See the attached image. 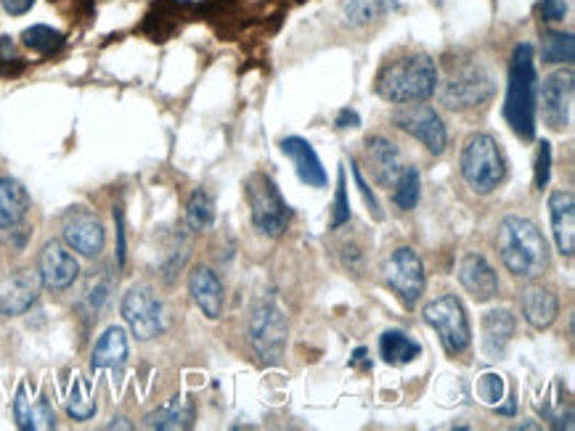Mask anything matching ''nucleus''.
Returning a JSON list of instances; mask_svg holds the SVG:
<instances>
[{
	"label": "nucleus",
	"mask_w": 575,
	"mask_h": 431,
	"mask_svg": "<svg viewBox=\"0 0 575 431\" xmlns=\"http://www.w3.org/2000/svg\"><path fill=\"white\" fill-rule=\"evenodd\" d=\"M536 114H539V72H536V50L530 43H520L509 59L507 98L504 119L522 141H533Z\"/></svg>",
	"instance_id": "obj_1"
},
{
	"label": "nucleus",
	"mask_w": 575,
	"mask_h": 431,
	"mask_svg": "<svg viewBox=\"0 0 575 431\" xmlns=\"http://www.w3.org/2000/svg\"><path fill=\"white\" fill-rule=\"evenodd\" d=\"M498 255L504 268L520 281H533L549 268V246L533 220L509 214L498 225Z\"/></svg>",
	"instance_id": "obj_2"
},
{
	"label": "nucleus",
	"mask_w": 575,
	"mask_h": 431,
	"mask_svg": "<svg viewBox=\"0 0 575 431\" xmlns=\"http://www.w3.org/2000/svg\"><path fill=\"white\" fill-rule=\"evenodd\" d=\"M435 91H438V65L427 54L398 56L377 74V93L390 104H419Z\"/></svg>",
	"instance_id": "obj_3"
},
{
	"label": "nucleus",
	"mask_w": 575,
	"mask_h": 431,
	"mask_svg": "<svg viewBox=\"0 0 575 431\" xmlns=\"http://www.w3.org/2000/svg\"><path fill=\"white\" fill-rule=\"evenodd\" d=\"M459 167L464 183L475 194H491L507 175V164H504V154L496 138L485 136V132H478L464 143Z\"/></svg>",
	"instance_id": "obj_4"
},
{
	"label": "nucleus",
	"mask_w": 575,
	"mask_h": 431,
	"mask_svg": "<svg viewBox=\"0 0 575 431\" xmlns=\"http://www.w3.org/2000/svg\"><path fill=\"white\" fill-rule=\"evenodd\" d=\"M246 201H250L252 209V223L263 236L276 238L287 231L292 212H289V205L276 188L274 177L265 173L252 175L246 180Z\"/></svg>",
	"instance_id": "obj_5"
},
{
	"label": "nucleus",
	"mask_w": 575,
	"mask_h": 431,
	"mask_svg": "<svg viewBox=\"0 0 575 431\" xmlns=\"http://www.w3.org/2000/svg\"><path fill=\"white\" fill-rule=\"evenodd\" d=\"M425 323L438 334L440 345L448 354L467 352L472 345V328L470 318H467V310L461 300L453 294H444L438 300H433L425 307Z\"/></svg>",
	"instance_id": "obj_6"
},
{
	"label": "nucleus",
	"mask_w": 575,
	"mask_h": 431,
	"mask_svg": "<svg viewBox=\"0 0 575 431\" xmlns=\"http://www.w3.org/2000/svg\"><path fill=\"white\" fill-rule=\"evenodd\" d=\"M287 318L274 302H261L250 315V345L261 363L279 365L287 352Z\"/></svg>",
	"instance_id": "obj_7"
},
{
	"label": "nucleus",
	"mask_w": 575,
	"mask_h": 431,
	"mask_svg": "<svg viewBox=\"0 0 575 431\" xmlns=\"http://www.w3.org/2000/svg\"><path fill=\"white\" fill-rule=\"evenodd\" d=\"M119 310H123V318L138 341L157 339L168 328V313H164L162 300L143 283L125 291Z\"/></svg>",
	"instance_id": "obj_8"
},
{
	"label": "nucleus",
	"mask_w": 575,
	"mask_h": 431,
	"mask_svg": "<svg viewBox=\"0 0 575 431\" xmlns=\"http://www.w3.org/2000/svg\"><path fill=\"white\" fill-rule=\"evenodd\" d=\"M384 283L395 291V296L406 307H414L427 289V272L422 257L411 246H398L384 263Z\"/></svg>",
	"instance_id": "obj_9"
},
{
	"label": "nucleus",
	"mask_w": 575,
	"mask_h": 431,
	"mask_svg": "<svg viewBox=\"0 0 575 431\" xmlns=\"http://www.w3.org/2000/svg\"><path fill=\"white\" fill-rule=\"evenodd\" d=\"M493 96V78L480 65H461L448 72L440 98L448 109H472Z\"/></svg>",
	"instance_id": "obj_10"
},
{
	"label": "nucleus",
	"mask_w": 575,
	"mask_h": 431,
	"mask_svg": "<svg viewBox=\"0 0 575 431\" xmlns=\"http://www.w3.org/2000/svg\"><path fill=\"white\" fill-rule=\"evenodd\" d=\"M393 125L398 130L409 132L411 138H416L429 154L440 156L448 145V130L440 119V114L433 106L425 104H403V109L393 114Z\"/></svg>",
	"instance_id": "obj_11"
},
{
	"label": "nucleus",
	"mask_w": 575,
	"mask_h": 431,
	"mask_svg": "<svg viewBox=\"0 0 575 431\" xmlns=\"http://www.w3.org/2000/svg\"><path fill=\"white\" fill-rule=\"evenodd\" d=\"M61 233H65L69 249H74L78 255L88 259L99 257L106 246L104 223H101L99 214L88 207L67 209L65 218H61Z\"/></svg>",
	"instance_id": "obj_12"
},
{
	"label": "nucleus",
	"mask_w": 575,
	"mask_h": 431,
	"mask_svg": "<svg viewBox=\"0 0 575 431\" xmlns=\"http://www.w3.org/2000/svg\"><path fill=\"white\" fill-rule=\"evenodd\" d=\"M573 91H575V74L573 69H560V72L549 74L541 85V114L547 128L562 132L571 125L573 109Z\"/></svg>",
	"instance_id": "obj_13"
},
{
	"label": "nucleus",
	"mask_w": 575,
	"mask_h": 431,
	"mask_svg": "<svg viewBox=\"0 0 575 431\" xmlns=\"http://www.w3.org/2000/svg\"><path fill=\"white\" fill-rule=\"evenodd\" d=\"M37 276L50 291H65L78 281L80 263L61 241H48L37 257Z\"/></svg>",
	"instance_id": "obj_14"
},
{
	"label": "nucleus",
	"mask_w": 575,
	"mask_h": 431,
	"mask_svg": "<svg viewBox=\"0 0 575 431\" xmlns=\"http://www.w3.org/2000/svg\"><path fill=\"white\" fill-rule=\"evenodd\" d=\"M43 281L33 270H16L0 283V315L3 318H19L27 313L30 307L41 296Z\"/></svg>",
	"instance_id": "obj_15"
},
{
	"label": "nucleus",
	"mask_w": 575,
	"mask_h": 431,
	"mask_svg": "<svg viewBox=\"0 0 575 431\" xmlns=\"http://www.w3.org/2000/svg\"><path fill=\"white\" fill-rule=\"evenodd\" d=\"M366 164H369L371 177L384 188H393L403 173V167H406L398 145L384 136H371L369 141H366Z\"/></svg>",
	"instance_id": "obj_16"
},
{
	"label": "nucleus",
	"mask_w": 575,
	"mask_h": 431,
	"mask_svg": "<svg viewBox=\"0 0 575 431\" xmlns=\"http://www.w3.org/2000/svg\"><path fill=\"white\" fill-rule=\"evenodd\" d=\"M14 418H16V427L24 431L56 429V413L54 408H50L48 397L41 395V392L35 395L30 384H22L16 389Z\"/></svg>",
	"instance_id": "obj_17"
},
{
	"label": "nucleus",
	"mask_w": 575,
	"mask_h": 431,
	"mask_svg": "<svg viewBox=\"0 0 575 431\" xmlns=\"http://www.w3.org/2000/svg\"><path fill=\"white\" fill-rule=\"evenodd\" d=\"M281 154L289 156V162L295 164V173L306 186L311 188H324L326 186V170L321 164L319 154H315L313 143L306 141L300 136H289L281 141Z\"/></svg>",
	"instance_id": "obj_18"
},
{
	"label": "nucleus",
	"mask_w": 575,
	"mask_h": 431,
	"mask_svg": "<svg viewBox=\"0 0 575 431\" xmlns=\"http://www.w3.org/2000/svg\"><path fill=\"white\" fill-rule=\"evenodd\" d=\"M459 281L461 287L472 294V300L491 302L498 294V276L493 265L478 252H470L459 265Z\"/></svg>",
	"instance_id": "obj_19"
},
{
	"label": "nucleus",
	"mask_w": 575,
	"mask_h": 431,
	"mask_svg": "<svg viewBox=\"0 0 575 431\" xmlns=\"http://www.w3.org/2000/svg\"><path fill=\"white\" fill-rule=\"evenodd\" d=\"M549 218H552V236L562 257H573L575 252V196L573 191H554L549 196Z\"/></svg>",
	"instance_id": "obj_20"
},
{
	"label": "nucleus",
	"mask_w": 575,
	"mask_h": 431,
	"mask_svg": "<svg viewBox=\"0 0 575 431\" xmlns=\"http://www.w3.org/2000/svg\"><path fill=\"white\" fill-rule=\"evenodd\" d=\"M188 291H192V300L197 302L202 315H207L210 321H218L223 315V283L212 268L197 265L188 276Z\"/></svg>",
	"instance_id": "obj_21"
},
{
	"label": "nucleus",
	"mask_w": 575,
	"mask_h": 431,
	"mask_svg": "<svg viewBox=\"0 0 575 431\" xmlns=\"http://www.w3.org/2000/svg\"><path fill=\"white\" fill-rule=\"evenodd\" d=\"M517 321L511 315L509 307H498L485 313L483 318V352L488 354L491 360H502L504 352H507L511 336H515Z\"/></svg>",
	"instance_id": "obj_22"
},
{
	"label": "nucleus",
	"mask_w": 575,
	"mask_h": 431,
	"mask_svg": "<svg viewBox=\"0 0 575 431\" xmlns=\"http://www.w3.org/2000/svg\"><path fill=\"white\" fill-rule=\"evenodd\" d=\"M30 212V194L14 177H0V233L16 231Z\"/></svg>",
	"instance_id": "obj_23"
},
{
	"label": "nucleus",
	"mask_w": 575,
	"mask_h": 431,
	"mask_svg": "<svg viewBox=\"0 0 575 431\" xmlns=\"http://www.w3.org/2000/svg\"><path fill=\"white\" fill-rule=\"evenodd\" d=\"M125 363H128V334H125V328L110 326L99 336L96 347H93V354H91L93 371H104V368L119 371Z\"/></svg>",
	"instance_id": "obj_24"
},
{
	"label": "nucleus",
	"mask_w": 575,
	"mask_h": 431,
	"mask_svg": "<svg viewBox=\"0 0 575 431\" xmlns=\"http://www.w3.org/2000/svg\"><path fill=\"white\" fill-rule=\"evenodd\" d=\"M522 315H526L530 328L543 331V328H549L557 321L560 300L554 296V291L543 287H530L526 294H522Z\"/></svg>",
	"instance_id": "obj_25"
},
{
	"label": "nucleus",
	"mask_w": 575,
	"mask_h": 431,
	"mask_svg": "<svg viewBox=\"0 0 575 431\" xmlns=\"http://www.w3.org/2000/svg\"><path fill=\"white\" fill-rule=\"evenodd\" d=\"M194 418H197V410H194V403L188 397H173L168 403L160 405L157 410H151L147 416V427L149 429H160V431H179V429H192Z\"/></svg>",
	"instance_id": "obj_26"
},
{
	"label": "nucleus",
	"mask_w": 575,
	"mask_h": 431,
	"mask_svg": "<svg viewBox=\"0 0 575 431\" xmlns=\"http://www.w3.org/2000/svg\"><path fill=\"white\" fill-rule=\"evenodd\" d=\"M401 0H343L340 5V22L350 30H361L377 19L393 14Z\"/></svg>",
	"instance_id": "obj_27"
},
{
	"label": "nucleus",
	"mask_w": 575,
	"mask_h": 431,
	"mask_svg": "<svg viewBox=\"0 0 575 431\" xmlns=\"http://www.w3.org/2000/svg\"><path fill=\"white\" fill-rule=\"evenodd\" d=\"M379 354L390 365H409L419 358L422 347L414 336L401 331V328H390V331L379 336Z\"/></svg>",
	"instance_id": "obj_28"
},
{
	"label": "nucleus",
	"mask_w": 575,
	"mask_h": 431,
	"mask_svg": "<svg viewBox=\"0 0 575 431\" xmlns=\"http://www.w3.org/2000/svg\"><path fill=\"white\" fill-rule=\"evenodd\" d=\"M575 43L571 33H543L541 37V59L543 65H573Z\"/></svg>",
	"instance_id": "obj_29"
},
{
	"label": "nucleus",
	"mask_w": 575,
	"mask_h": 431,
	"mask_svg": "<svg viewBox=\"0 0 575 431\" xmlns=\"http://www.w3.org/2000/svg\"><path fill=\"white\" fill-rule=\"evenodd\" d=\"M186 223H188V228H192L194 233H205V231H210V228H212V223H215V201H212V196L205 191V188H197V191L192 194V199H188Z\"/></svg>",
	"instance_id": "obj_30"
},
{
	"label": "nucleus",
	"mask_w": 575,
	"mask_h": 431,
	"mask_svg": "<svg viewBox=\"0 0 575 431\" xmlns=\"http://www.w3.org/2000/svg\"><path fill=\"white\" fill-rule=\"evenodd\" d=\"M22 43L30 50H35V54L54 56V54H59L61 48H65V35H61L59 30L46 27V24H35V27L24 30Z\"/></svg>",
	"instance_id": "obj_31"
},
{
	"label": "nucleus",
	"mask_w": 575,
	"mask_h": 431,
	"mask_svg": "<svg viewBox=\"0 0 575 431\" xmlns=\"http://www.w3.org/2000/svg\"><path fill=\"white\" fill-rule=\"evenodd\" d=\"M67 413L74 418V421H88V418L96 416V399H93L91 386L82 376H74L72 389H69L67 397Z\"/></svg>",
	"instance_id": "obj_32"
},
{
	"label": "nucleus",
	"mask_w": 575,
	"mask_h": 431,
	"mask_svg": "<svg viewBox=\"0 0 575 431\" xmlns=\"http://www.w3.org/2000/svg\"><path fill=\"white\" fill-rule=\"evenodd\" d=\"M395 191H393V201L398 209H414L419 205V188H422V177H419V170L416 167H403L401 177H398L395 183Z\"/></svg>",
	"instance_id": "obj_33"
},
{
	"label": "nucleus",
	"mask_w": 575,
	"mask_h": 431,
	"mask_svg": "<svg viewBox=\"0 0 575 431\" xmlns=\"http://www.w3.org/2000/svg\"><path fill=\"white\" fill-rule=\"evenodd\" d=\"M478 397L483 405H491V408H498L507 397V384H504V376L498 373L485 371L483 376L478 378Z\"/></svg>",
	"instance_id": "obj_34"
},
{
	"label": "nucleus",
	"mask_w": 575,
	"mask_h": 431,
	"mask_svg": "<svg viewBox=\"0 0 575 431\" xmlns=\"http://www.w3.org/2000/svg\"><path fill=\"white\" fill-rule=\"evenodd\" d=\"M345 223H350V201H347V186H345V170L340 167L337 173V194H334V205H332V228H343Z\"/></svg>",
	"instance_id": "obj_35"
},
{
	"label": "nucleus",
	"mask_w": 575,
	"mask_h": 431,
	"mask_svg": "<svg viewBox=\"0 0 575 431\" xmlns=\"http://www.w3.org/2000/svg\"><path fill=\"white\" fill-rule=\"evenodd\" d=\"M110 291H112V278L110 276L93 278L91 287L85 289L88 310H91V313H99V310L106 304V300H110Z\"/></svg>",
	"instance_id": "obj_36"
},
{
	"label": "nucleus",
	"mask_w": 575,
	"mask_h": 431,
	"mask_svg": "<svg viewBox=\"0 0 575 431\" xmlns=\"http://www.w3.org/2000/svg\"><path fill=\"white\" fill-rule=\"evenodd\" d=\"M350 167H353V180H356V186H358V194H361V199H364V205L369 207V212L375 214V220H382V207H379V201H377V196L375 191H371L369 188V183L364 180V173H361V167H358L356 162H350Z\"/></svg>",
	"instance_id": "obj_37"
},
{
	"label": "nucleus",
	"mask_w": 575,
	"mask_h": 431,
	"mask_svg": "<svg viewBox=\"0 0 575 431\" xmlns=\"http://www.w3.org/2000/svg\"><path fill=\"white\" fill-rule=\"evenodd\" d=\"M549 175H552V145L549 141L539 143V156H536V188H547Z\"/></svg>",
	"instance_id": "obj_38"
},
{
	"label": "nucleus",
	"mask_w": 575,
	"mask_h": 431,
	"mask_svg": "<svg viewBox=\"0 0 575 431\" xmlns=\"http://www.w3.org/2000/svg\"><path fill=\"white\" fill-rule=\"evenodd\" d=\"M567 14V3L565 0H541V16L543 22H562Z\"/></svg>",
	"instance_id": "obj_39"
},
{
	"label": "nucleus",
	"mask_w": 575,
	"mask_h": 431,
	"mask_svg": "<svg viewBox=\"0 0 575 431\" xmlns=\"http://www.w3.org/2000/svg\"><path fill=\"white\" fill-rule=\"evenodd\" d=\"M115 223H117V265L123 268L125 265V218H123V209H115Z\"/></svg>",
	"instance_id": "obj_40"
},
{
	"label": "nucleus",
	"mask_w": 575,
	"mask_h": 431,
	"mask_svg": "<svg viewBox=\"0 0 575 431\" xmlns=\"http://www.w3.org/2000/svg\"><path fill=\"white\" fill-rule=\"evenodd\" d=\"M35 3L37 0H0V5H3L5 14H11V16H24Z\"/></svg>",
	"instance_id": "obj_41"
},
{
	"label": "nucleus",
	"mask_w": 575,
	"mask_h": 431,
	"mask_svg": "<svg viewBox=\"0 0 575 431\" xmlns=\"http://www.w3.org/2000/svg\"><path fill=\"white\" fill-rule=\"evenodd\" d=\"M361 125V117H358L353 109H343L337 114V128L340 130H347V128H358Z\"/></svg>",
	"instance_id": "obj_42"
},
{
	"label": "nucleus",
	"mask_w": 575,
	"mask_h": 431,
	"mask_svg": "<svg viewBox=\"0 0 575 431\" xmlns=\"http://www.w3.org/2000/svg\"><path fill=\"white\" fill-rule=\"evenodd\" d=\"M106 429H133V423L125 421V418H115V421H112Z\"/></svg>",
	"instance_id": "obj_43"
}]
</instances>
